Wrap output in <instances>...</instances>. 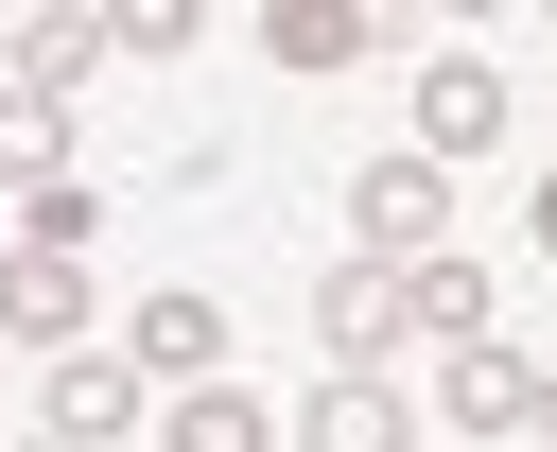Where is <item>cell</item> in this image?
Masks as SVG:
<instances>
[{
	"instance_id": "1",
	"label": "cell",
	"mask_w": 557,
	"mask_h": 452,
	"mask_svg": "<svg viewBox=\"0 0 557 452\" xmlns=\"http://www.w3.org/2000/svg\"><path fill=\"white\" fill-rule=\"evenodd\" d=\"M348 226H366L383 278H418V261H453V174H435V156H366V174H348Z\"/></svg>"
},
{
	"instance_id": "2",
	"label": "cell",
	"mask_w": 557,
	"mask_h": 452,
	"mask_svg": "<svg viewBox=\"0 0 557 452\" xmlns=\"http://www.w3.org/2000/svg\"><path fill=\"white\" fill-rule=\"evenodd\" d=\"M313 348H331V382H383V348H418V313H400V278H383V261H348V278L313 296Z\"/></svg>"
},
{
	"instance_id": "3",
	"label": "cell",
	"mask_w": 557,
	"mask_h": 452,
	"mask_svg": "<svg viewBox=\"0 0 557 452\" xmlns=\"http://www.w3.org/2000/svg\"><path fill=\"white\" fill-rule=\"evenodd\" d=\"M435 417L453 435H540V348H453L435 365Z\"/></svg>"
},
{
	"instance_id": "4",
	"label": "cell",
	"mask_w": 557,
	"mask_h": 452,
	"mask_svg": "<svg viewBox=\"0 0 557 452\" xmlns=\"http://www.w3.org/2000/svg\"><path fill=\"white\" fill-rule=\"evenodd\" d=\"M52 435H70V452L139 435V348H70V365H52Z\"/></svg>"
},
{
	"instance_id": "5",
	"label": "cell",
	"mask_w": 557,
	"mask_h": 452,
	"mask_svg": "<svg viewBox=\"0 0 557 452\" xmlns=\"http://www.w3.org/2000/svg\"><path fill=\"white\" fill-rule=\"evenodd\" d=\"M0 330H17V348H70V330H87V261L0 243Z\"/></svg>"
},
{
	"instance_id": "6",
	"label": "cell",
	"mask_w": 557,
	"mask_h": 452,
	"mask_svg": "<svg viewBox=\"0 0 557 452\" xmlns=\"http://www.w3.org/2000/svg\"><path fill=\"white\" fill-rule=\"evenodd\" d=\"M505 139V70H418V156L453 174V156H487Z\"/></svg>"
},
{
	"instance_id": "7",
	"label": "cell",
	"mask_w": 557,
	"mask_h": 452,
	"mask_svg": "<svg viewBox=\"0 0 557 452\" xmlns=\"http://www.w3.org/2000/svg\"><path fill=\"white\" fill-rule=\"evenodd\" d=\"M122 348H139V382H174V400H191V382L226 365V313H209V296H139V330H122Z\"/></svg>"
},
{
	"instance_id": "8",
	"label": "cell",
	"mask_w": 557,
	"mask_h": 452,
	"mask_svg": "<svg viewBox=\"0 0 557 452\" xmlns=\"http://www.w3.org/2000/svg\"><path fill=\"white\" fill-rule=\"evenodd\" d=\"M296 452H418V417H400V382H313Z\"/></svg>"
},
{
	"instance_id": "9",
	"label": "cell",
	"mask_w": 557,
	"mask_h": 452,
	"mask_svg": "<svg viewBox=\"0 0 557 452\" xmlns=\"http://www.w3.org/2000/svg\"><path fill=\"white\" fill-rule=\"evenodd\" d=\"M87 70H122V52H104V17H87V0H52V17H17V87H35V104H70V87H87Z\"/></svg>"
},
{
	"instance_id": "10",
	"label": "cell",
	"mask_w": 557,
	"mask_h": 452,
	"mask_svg": "<svg viewBox=\"0 0 557 452\" xmlns=\"http://www.w3.org/2000/svg\"><path fill=\"white\" fill-rule=\"evenodd\" d=\"M261 52H278V70H366V52H383V17H366V0H278V17H261Z\"/></svg>"
},
{
	"instance_id": "11",
	"label": "cell",
	"mask_w": 557,
	"mask_h": 452,
	"mask_svg": "<svg viewBox=\"0 0 557 452\" xmlns=\"http://www.w3.org/2000/svg\"><path fill=\"white\" fill-rule=\"evenodd\" d=\"M0 191H17V209H35V191H70V104L0 87Z\"/></svg>"
},
{
	"instance_id": "12",
	"label": "cell",
	"mask_w": 557,
	"mask_h": 452,
	"mask_svg": "<svg viewBox=\"0 0 557 452\" xmlns=\"http://www.w3.org/2000/svg\"><path fill=\"white\" fill-rule=\"evenodd\" d=\"M400 313H418V348H487V261H418Z\"/></svg>"
},
{
	"instance_id": "13",
	"label": "cell",
	"mask_w": 557,
	"mask_h": 452,
	"mask_svg": "<svg viewBox=\"0 0 557 452\" xmlns=\"http://www.w3.org/2000/svg\"><path fill=\"white\" fill-rule=\"evenodd\" d=\"M157 452H278V417H261V400H244V382H191V400H174V435H157Z\"/></svg>"
},
{
	"instance_id": "14",
	"label": "cell",
	"mask_w": 557,
	"mask_h": 452,
	"mask_svg": "<svg viewBox=\"0 0 557 452\" xmlns=\"http://www.w3.org/2000/svg\"><path fill=\"white\" fill-rule=\"evenodd\" d=\"M104 52H122V70H174V52H191V0H122Z\"/></svg>"
},
{
	"instance_id": "15",
	"label": "cell",
	"mask_w": 557,
	"mask_h": 452,
	"mask_svg": "<svg viewBox=\"0 0 557 452\" xmlns=\"http://www.w3.org/2000/svg\"><path fill=\"white\" fill-rule=\"evenodd\" d=\"M87 226H104V191H87V174H70V191H35V209H17V243H52V261H87Z\"/></svg>"
},
{
	"instance_id": "16",
	"label": "cell",
	"mask_w": 557,
	"mask_h": 452,
	"mask_svg": "<svg viewBox=\"0 0 557 452\" xmlns=\"http://www.w3.org/2000/svg\"><path fill=\"white\" fill-rule=\"evenodd\" d=\"M522 243H540V261H557V174H540V191H522Z\"/></svg>"
},
{
	"instance_id": "17",
	"label": "cell",
	"mask_w": 557,
	"mask_h": 452,
	"mask_svg": "<svg viewBox=\"0 0 557 452\" xmlns=\"http://www.w3.org/2000/svg\"><path fill=\"white\" fill-rule=\"evenodd\" d=\"M540 435H557V365H540Z\"/></svg>"
},
{
	"instance_id": "18",
	"label": "cell",
	"mask_w": 557,
	"mask_h": 452,
	"mask_svg": "<svg viewBox=\"0 0 557 452\" xmlns=\"http://www.w3.org/2000/svg\"><path fill=\"white\" fill-rule=\"evenodd\" d=\"M35 452H70V435H35Z\"/></svg>"
}]
</instances>
